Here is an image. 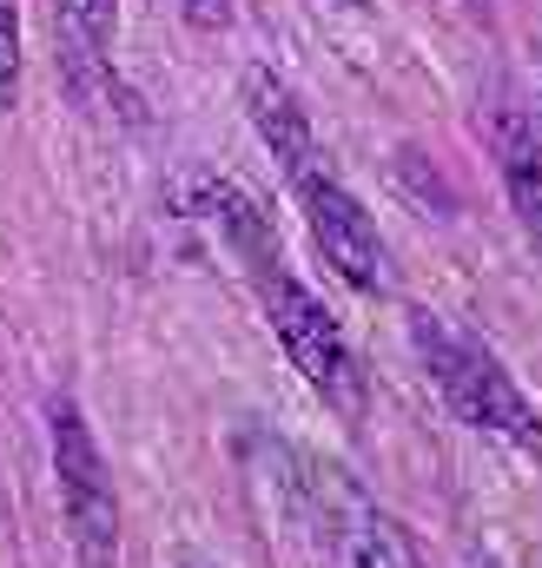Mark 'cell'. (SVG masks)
<instances>
[{"label": "cell", "mask_w": 542, "mask_h": 568, "mask_svg": "<svg viewBox=\"0 0 542 568\" xmlns=\"http://www.w3.org/2000/svg\"><path fill=\"white\" fill-rule=\"evenodd\" d=\"M470 7H476V13H483V7H490V0H470Z\"/></svg>", "instance_id": "7c38bea8"}, {"label": "cell", "mask_w": 542, "mask_h": 568, "mask_svg": "<svg viewBox=\"0 0 542 568\" xmlns=\"http://www.w3.org/2000/svg\"><path fill=\"white\" fill-rule=\"evenodd\" d=\"M298 205H304V225H311V245L318 258L358 291H384L391 284V252H384V232L371 225V212L324 172H298Z\"/></svg>", "instance_id": "5b68a950"}, {"label": "cell", "mask_w": 542, "mask_h": 568, "mask_svg": "<svg viewBox=\"0 0 542 568\" xmlns=\"http://www.w3.org/2000/svg\"><path fill=\"white\" fill-rule=\"evenodd\" d=\"M298 516H304L318 568H423L416 549H410V536L378 509V496L358 476L331 469V463H304Z\"/></svg>", "instance_id": "7a4b0ae2"}, {"label": "cell", "mask_w": 542, "mask_h": 568, "mask_svg": "<svg viewBox=\"0 0 542 568\" xmlns=\"http://www.w3.org/2000/svg\"><path fill=\"white\" fill-rule=\"evenodd\" d=\"M185 568H205V562H185Z\"/></svg>", "instance_id": "4fadbf2b"}, {"label": "cell", "mask_w": 542, "mask_h": 568, "mask_svg": "<svg viewBox=\"0 0 542 568\" xmlns=\"http://www.w3.org/2000/svg\"><path fill=\"white\" fill-rule=\"evenodd\" d=\"M20 100V0H0V120Z\"/></svg>", "instance_id": "30bf717a"}, {"label": "cell", "mask_w": 542, "mask_h": 568, "mask_svg": "<svg viewBox=\"0 0 542 568\" xmlns=\"http://www.w3.org/2000/svg\"><path fill=\"white\" fill-rule=\"evenodd\" d=\"M199 205H205V219L219 225V239L232 245V258H245L252 278H271V272H278V232H271V212L239 185V179H205Z\"/></svg>", "instance_id": "52a82bcc"}, {"label": "cell", "mask_w": 542, "mask_h": 568, "mask_svg": "<svg viewBox=\"0 0 542 568\" xmlns=\"http://www.w3.org/2000/svg\"><path fill=\"white\" fill-rule=\"evenodd\" d=\"M113 33H120V0H60V53L73 87H100L113 80Z\"/></svg>", "instance_id": "ba28073f"}, {"label": "cell", "mask_w": 542, "mask_h": 568, "mask_svg": "<svg viewBox=\"0 0 542 568\" xmlns=\"http://www.w3.org/2000/svg\"><path fill=\"white\" fill-rule=\"evenodd\" d=\"M245 120L259 126L265 152L291 172V179L311 165V120H304L298 93H291L271 67H245Z\"/></svg>", "instance_id": "8992f818"}, {"label": "cell", "mask_w": 542, "mask_h": 568, "mask_svg": "<svg viewBox=\"0 0 542 568\" xmlns=\"http://www.w3.org/2000/svg\"><path fill=\"white\" fill-rule=\"evenodd\" d=\"M47 443H53V483H60V516L87 568H120V489L100 456V436L73 397L47 404Z\"/></svg>", "instance_id": "277c9868"}, {"label": "cell", "mask_w": 542, "mask_h": 568, "mask_svg": "<svg viewBox=\"0 0 542 568\" xmlns=\"http://www.w3.org/2000/svg\"><path fill=\"white\" fill-rule=\"evenodd\" d=\"M410 344H416V364H423V377L436 384V397L450 404L456 424H470L476 436H496L510 449H542L536 404L496 364V351H483L463 324H450L436 311H410Z\"/></svg>", "instance_id": "6da1fadb"}, {"label": "cell", "mask_w": 542, "mask_h": 568, "mask_svg": "<svg viewBox=\"0 0 542 568\" xmlns=\"http://www.w3.org/2000/svg\"><path fill=\"white\" fill-rule=\"evenodd\" d=\"M490 140H496V159H503V185H510V205L523 219V232L542 245V152L530 140V126L516 113H496L490 120Z\"/></svg>", "instance_id": "9c48e42d"}, {"label": "cell", "mask_w": 542, "mask_h": 568, "mask_svg": "<svg viewBox=\"0 0 542 568\" xmlns=\"http://www.w3.org/2000/svg\"><path fill=\"white\" fill-rule=\"evenodd\" d=\"M265 291V317H271V337H278V351H284V364L338 410V417H364V364H358V351H351V337L338 331V317L318 304V291L311 284H298L284 265L259 278Z\"/></svg>", "instance_id": "3957f363"}, {"label": "cell", "mask_w": 542, "mask_h": 568, "mask_svg": "<svg viewBox=\"0 0 542 568\" xmlns=\"http://www.w3.org/2000/svg\"><path fill=\"white\" fill-rule=\"evenodd\" d=\"M179 13L192 27H205V33H225L232 27V0H179Z\"/></svg>", "instance_id": "8fae6325"}]
</instances>
